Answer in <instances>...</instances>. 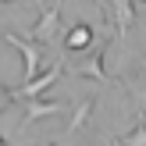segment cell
<instances>
[{"label": "cell", "instance_id": "1", "mask_svg": "<svg viewBox=\"0 0 146 146\" xmlns=\"http://www.w3.org/2000/svg\"><path fill=\"white\" fill-rule=\"evenodd\" d=\"M64 39H68V50H82V46H89L93 29H89V25H75L68 36H64Z\"/></svg>", "mask_w": 146, "mask_h": 146}]
</instances>
